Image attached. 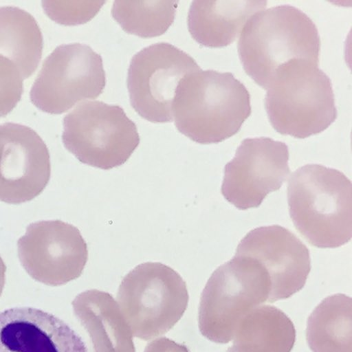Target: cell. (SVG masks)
Instances as JSON below:
<instances>
[{"mask_svg":"<svg viewBox=\"0 0 352 352\" xmlns=\"http://www.w3.org/2000/svg\"><path fill=\"white\" fill-rule=\"evenodd\" d=\"M177 129L200 144L235 135L251 113L250 96L231 73L201 69L179 81L173 102Z\"/></svg>","mask_w":352,"mask_h":352,"instance_id":"obj_1","label":"cell"},{"mask_svg":"<svg viewBox=\"0 0 352 352\" xmlns=\"http://www.w3.org/2000/svg\"><path fill=\"white\" fill-rule=\"evenodd\" d=\"M289 214L298 232L320 248L340 247L352 236V184L340 170L307 164L291 175Z\"/></svg>","mask_w":352,"mask_h":352,"instance_id":"obj_2","label":"cell"},{"mask_svg":"<svg viewBox=\"0 0 352 352\" xmlns=\"http://www.w3.org/2000/svg\"><path fill=\"white\" fill-rule=\"evenodd\" d=\"M320 48L315 23L302 11L289 5L254 14L245 25L238 42L245 72L265 89L276 70L291 60L318 64Z\"/></svg>","mask_w":352,"mask_h":352,"instance_id":"obj_3","label":"cell"},{"mask_svg":"<svg viewBox=\"0 0 352 352\" xmlns=\"http://www.w3.org/2000/svg\"><path fill=\"white\" fill-rule=\"evenodd\" d=\"M265 104L274 129L305 138L329 127L337 117L331 82L317 63L293 59L276 72Z\"/></svg>","mask_w":352,"mask_h":352,"instance_id":"obj_4","label":"cell"},{"mask_svg":"<svg viewBox=\"0 0 352 352\" xmlns=\"http://www.w3.org/2000/svg\"><path fill=\"white\" fill-rule=\"evenodd\" d=\"M271 282L256 259L235 255L209 278L201 295L198 323L201 334L217 343L233 338L240 320L268 301Z\"/></svg>","mask_w":352,"mask_h":352,"instance_id":"obj_5","label":"cell"},{"mask_svg":"<svg viewBox=\"0 0 352 352\" xmlns=\"http://www.w3.org/2000/svg\"><path fill=\"white\" fill-rule=\"evenodd\" d=\"M185 281L159 262L141 263L122 279L117 302L134 336L148 340L168 331L188 302Z\"/></svg>","mask_w":352,"mask_h":352,"instance_id":"obj_6","label":"cell"},{"mask_svg":"<svg viewBox=\"0 0 352 352\" xmlns=\"http://www.w3.org/2000/svg\"><path fill=\"white\" fill-rule=\"evenodd\" d=\"M62 140L80 162L108 170L122 165L140 143L124 109L100 100L79 103L63 118Z\"/></svg>","mask_w":352,"mask_h":352,"instance_id":"obj_7","label":"cell"},{"mask_svg":"<svg viewBox=\"0 0 352 352\" xmlns=\"http://www.w3.org/2000/svg\"><path fill=\"white\" fill-rule=\"evenodd\" d=\"M105 83L99 54L86 44H63L43 62L32 85L30 98L41 111L60 114L80 101L98 97Z\"/></svg>","mask_w":352,"mask_h":352,"instance_id":"obj_8","label":"cell"},{"mask_svg":"<svg viewBox=\"0 0 352 352\" xmlns=\"http://www.w3.org/2000/svg\"><path fill=\"white\" fill-rule=\"evenodd\" d=\"M200 69L192 56L170 43L160 42L144 47L133 56L128 70L132 107L149 121H171L179 81Z\"/></svg>","mask_w":352,"mask_h":352,"instance_id":"obj_9","label":"cell"},{"mask_svg":"<svg viewBox=\"0 0 352 352\" xmlns=\"http://www.w3.org/2000/svg\"><path fill=\"white\" fill-rule=\"evenodd\" d=\"M19 261L35 280L50 286L78 278L87 263V243L79 230L60 220L30 224L17 242Z\"/></svg>","mask_w":352,"mask_h":352,"instance_id":"obj_10","label":"cell"},{"mask_svg":"<svg viewBox=\"0 0 352 352\" xmlns=\"http://www.w3.org/2000/svg\"><path fill=\"white\" fill-rule=\"evenodd\" d=\"M288 160L289 149L284 142L269 138L243 140L225 166L222 195L240 210L259 206L287 179Z\"/></svg>","mask_w":352,"mask_h":352,"instance_id":"obj_11","label":"cell"},{"mask_svg":"<svg viewBox=\"0 0 352 352\" xmlns=\"http://www.w3.org/2000/svg\"><path fill=\"white\" fill-rule=\"evenodd\" d=\"M50 176V153L41 136L21 124H1L0 201H31L43 192Z\"/></svg>","mask_w":352,"mask_h":352,"instance_id":"obj_12","label":"cell"},{"mask_svg":"<svg viewBox=\"0 0 352 352\" xmlns=\"http://www.w3.org/2000/svg\"><path fill=\"white\" fill-rule=\"evenodd\" d=\"M235 255L252 257L266 270L271 282L270 302L300 290L311 270L308 248L294 233L278 225L249 232L238 245Z\"/></svg>","mask_w":352,"mask_h":352,"instance_id":"obj_13","label":"cell"},{"mask_svg":"<svg viewBox=\"0 0 352 352\" xmlns=\"http://www.w3.org/2000/svg\"><path fill=\"white\" fill-rule=\"evenodd\" d=\"M0 352H88L80 336L56 316L33 307L0 312Z\"/></svg>","mask_w":352,"mask_h":352,"instance_id":"obj_14","label":"cell"},{"mask_svg":"<svg viewBox=\"0 0 352 352\" xmlns=\"http://www.w3.org/2000/svg\"><path fill=\"white\" fill-rule=\"evenodd\" d=\"M267 1H192L187 23L192 38L199 43L221 47L233 43L248 20L263 10Z\"/></svg>","mask_w":352,"mask_h":352,"instance_id":"obj_15","label":"cell"},{"mask_svg":"<svg viewBox=\"0 0 352 352\" xmlns=\"http://www.w3.org/2000/svg\"><path fill=\"white\" fill-rule=\"evenodd\" d=\"M72 305L94 352H135L131 331L110 294L89 289L77 295Z\"/></svg>","mask_w":352,"mask_h":352,"instance_id":"obj_16","label":"cell"},{"mask_svg":"<svg viewBox=\"0 0 352 352\" xmlns=\"http://www.w3.org/2000/svg\"><path fill=\"white\" fill-rule=\"evenodd\" d=\"M233 346L240 352H290L296 331L289 318L279 309L260 305L239 322Z\"/></svg>","mask_w":352,"mask_h":352,"instance_id":"obj_17","label":"cell"},{"mask_svg":"<svg viewBox=\"0 0 352 352\" xmlns=\"http://www.w3.org/2000/svg\"><path fill=\"white\" fill-rule=\"evenodd\" d=\"M43 37L34 17L16 6L0 7V54L13 62L23 79L36 70Z\"/></svg>","mask_w":352,"mask_h":352,"instance_id":"obj_18","label":"cell"},{"mask_svg":"<svg viewBox=\"0 0 352 352\" xmlns=\"http://www.w3.org/2000/svg\"><path fill=\"white\" fill-rule=\"evenodd\" d=\"M307 340L313 352H352V300L337 294L324 298L308 318Z\"/></svg>","mask_w":352,"mask_h":352,"instance_id":"obj_19","label":"cell"},{"mask_svg":"<svg viewBox=\"0 0 352 352\" xmlns=\"http://www.w3.org/2000/svg\"><path fill=\"white\" fill-rule=\"evenodd\" d=\"M178 3L168 0H116L111 14L124 31L142 37H152L164 33L173 23Z\"/></svg>","mask_w":352,"mask_h":352,"instance_id":"obj_20","label":"cell"},{"mask_svg":"<svg viewBox=\"0 0 352 352\" xmlns=\"http://www.w3.org/2000/svg\"><path fill=\"white\" fill-rule=\"evenodd\" d=\"M105 1L45 0L41 5L46 15L54 21L66 25L87 22L94 17Z\"/></svg>","mask_w":352,"mask_h":352,"instance_id":"obj_21","label":"cell"},{"mask_svg":"<svg viewBox=\"0 0 352 352\" xmlns=\"http://www.w3.org/2000/svg\"><path fill=\"white\" fill-rule=\"evenodd\" d=\"M23 80L16 65L0 54V118L10 113L20 101Z\"/></svg>","mask_w":352,"mask_h":352,"instance_id":"obj_22","label":"cell"},{"mask_svg":"<svg viewBox=\"0 0 352 352\" xmlns=\"http://www.w3.org/2000/svg\"><path fill=\"white\" fill-rule=\"evenodd\" d=\"M144 352H190L188 348L166 337L155 339L146 346Z\"/></svg>","mask_w":352,"mask_h":352,"instance_id":"obj_23","label":"cell"},{"mask_svg":"<svg viewBox=\"0 0 352 352\" xmlns=\"http://www.w3.org/2000/svg\"><path fill=\"white\" fill-rule=\"evenodd\" d=\"M6 266L0 256V296L3 292L6 282Z\"/></svg>","mask_w":352,"mask_h":352,"instance_id":"obj_24","label":"cell"},{"mask_svg":"<svg viewBox=\"0 0 352 352\" xmlns=\"http://www.w3.org/2000/svg\"><path fill=\"white\" fill-rule=\"evenodd\" d=\"M226 352H240L236 349H235L233 346L230 347Z\"/></svg>","mask_w":352,"mask_h":352,"instance_id":"obj_25","label":"cell"}]
</instances>
